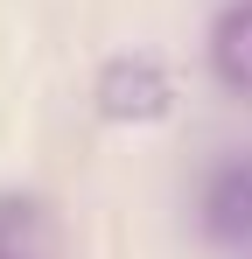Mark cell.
I'll list each match as a JSON object with an SVG mask.
<instances>
[{"mask_svg":"<svg viewBox=\"0 0 252 259\" xmlns=\"http://www.w3.org/2000/svg\"><path fill=\"white\" fill-rule=\"evenodd\" d=\"M168 105H175V84H168V70L154 56H119V63H105V77H98V112H105V119L147 126V119H168Z\"/></svg>","mask_w":252,"mask_h":259,"instance_id":"cell-1","label":"cell"},{"mask_svg":"<svg viewBox=\"0 0 252 259\" xmlns=\"http://www.w3.org/2000/svg\"><path fill=\"white\" fill-rule=\"evenodd\" d=\"M196 224H203V238H217V245H245L252 238V147L245 154H224L203 175Z\"/></svg>","mask_w":252,"mask_h":259,"instance_id":"cell-2","label":"cell"},{"mask_svg":"<svg viewBox=\"0 0 252 259\" xmlns=\"http://www.w3.org/2000/svg\"><path fill=\"white\" fill-rule=\"evenodd\" d=\"M210 77L231 91V98H252V0H231L217 21H210Z\"/></svg>","mask_w":252,"mask_h":259,"instance_id":"cell-3","label":"cell"},{"mask_svg":"<svg viewBox=\"0 0 252 259\" xmlns=\"http://www.w3.org/2000/svg\"><path fill=\"white\" fill-rule=\"evenodd\" d=\"M0 259H14V252H0Z\"/></svg>","mask_w":252,"mask_h":259,"instance_id":"cell-4","label":"cell"}]
</instances>
